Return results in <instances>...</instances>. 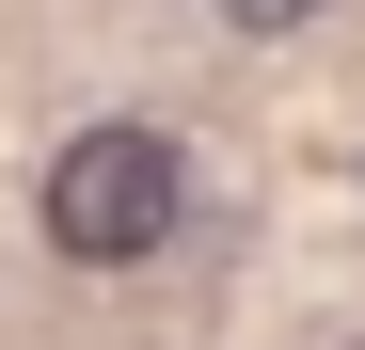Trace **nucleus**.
Listing matches in <instances>:
<instances>
[{
	"label": "nucleus",
	"instance_id": "nucleus-1",
	"mask_svg": "<svg viewBox=\"0 0 365 350\" xmlns=\"http://www.w3.org/2000/svg\"><path fill=\"white\" fill-rule=\"evenodd\" d=\"M175 223H191V159H175V128H143V111H111V128H80L48 159V255L143 271Z\"/></svg>",
	"mask_w": 365,
	"mask_h": 350
},
{
	"label": "nucleus",
	"instance_id": "nucleus-2",
	"mask_svg": "<svg viewBox=\"0 0 365 350\" xmlns=\"http://www.w3.org/2000/svg\"><path fill=\"white\" fill-rule=\"evenodd\" d=\"M222 16H238V32H302L318 0H222Z\"/></svg>",
	"mask_w": 365,
	"mask_h": 350
}]
</instances>
